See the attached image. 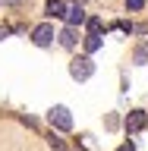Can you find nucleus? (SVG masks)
I'll return each instance as SVG.
<instances>
[{"label":"nucleus","mask_w":148,"mask_h":151,"mask_svg":"<svg viewBox=\"0 0 148 151\" xmlns=\"http://www.w3.org/2000/svg\"><path fill=\"white\" fill-rule=\"evenodd\" d=\"M54 25H47V22H44V25H38L35 28V32H32V41H35V44L38 47H51V44H54Z\"/></svg>","instance_id":"7ed1b4c3"},{"label":"nucleus","mask_w":148,"mask_h":151,"mask_svg":"<svg viewBox=\"0 0 148 151\" xmlns=\"http://www.w3.org/2000/svg\"><path fill=\"white\" fill-rule=\"evenodd\" d=\"M9 35V28H0V41H3V38H6Z\"/></svg>","instance_id":"4468645a"},{"label":"nucleus","mask_w":148,"mask_h":151,"mask_svg":"<svg viewBox=\"0 0 148 151\" xmlns=\"http://www.w3.org/2000/svg\"><path fill=\"white\" fill-rule=\"evenodd\" d=\"M51 148H54V151H66V145L57 139V135H51Z\"/></svg>","instance_id":"9d476101"},{"label":"nucleus","mask_w":148,"mask_h":151,"mask_svg":"<svg viewBox=\"0 0 148 151\" xmlns=\"http://www.w3.org/2000/svg\"><path fill=\"white\" fill-rule=\"evenodd\" d=\"M51 123H54L60 132H69V129H73V116H69V110H66L63 104L51 107Z\"/></svg>","instance_id":"f03ea898"},{"label":"nucleus","mask_w":148,"mask_h":151,"mask_svg":"<svg viewBox=\"0 0 148 151\" xmlns=\"http://www.w3.org/2000/svg\"><path fill=\"white\" fill-rule=\"evenodd\" d=\"M25 0H0V6H22Z\"/></svg>","instance_id":"f8f14e48"},{"label":"nucleus","mask_w":148,"mask_h":151,"mask_svg":"<svg viewBox=\"0 0 148 151\" xmlns=\"http://www.w3.org/2000/svg\"><path fill=\"white\" fill-rule=\"evenodd\" d=\"M47 16L51 19H63L66 16V3L63 0H51V3H47Z\"/></svg>","instance_id":"423d86ee"},{"label":"nucleus","mask_w":148,"mask_h":151,"mask_svg":"<svg viewBox=\"0 0 148 151\" xmlns=\"http://www.w3.org/2000/svg\"><path fill=\"white\" fill-rule=\"evenodd\" d=\"M69 76H73L76 82H85V79H92V76H95V63H92V57H76L73 63H69Z\"/></svg>","instance_id":"f257e3e1"},{"label":"nucleus","mask_w":148,"mask_h":151,"mask_svg":"<svg viewBox=\"0 0 148 151\" xmlns=\"http://www.w3.org/2000/svg\"><path fill=\"white\" fill-rule=\"evenodd\" d=\"M117 151H136V145H132V142H123V145H120Z\"/></svg>","instance_id":"ddd939ff"},{"label":"nucleus","mask_w":148,"mask_h":151,"mask_svg":"<svg viewBox=\"0 0 148 151\" xmlns=\"http://www.w3.org/2000/svg\"><path fill=\"white\" fill-rule=\"evenodd\" d=\"M63 19H66V25H82V22H85V9L82 6H69Z\"/></svg>","instance_id":"39448f33"},{"label":"nucleus","mask_w":148,"mask_h":151,"mask_svg":"<svg viewBox=\"0 0 148 151\" xmlns=\"http://www.w3.org/2000/svg\"><path fill=\"white\" fill-rule=\"evenodd\" d=\"M85 25H88V32H95V35H101V25H104V22H101L98 16H92L88 22H85Z\"/></svg>","instance_id":"1a4fd4ad"},{"label":"nucleus","mask_w":148,"mask_h":151,"mask_svg":"<svg viewBox=\"0 0 148 151\" xmlns=\"http://www.w3.org/2000/svg\"><path fill=\"white\" fill-rule=\"evenodd\" d=\"M85 50H88V54H95V50H101V35H95V32H88V38H85Z\"/></svg>","instance_id":"6e6552de"},{"label":"nucleus","mask_w":148,"mask_h":151,"mask_svg":"<svg viewBox=\"0 0 148 151\" xmlns=\"http://www.w3.org/2000/svg\"><path fill=\"white\" fill-rule=\"evenodd\" d=\"M57 38H60V44H63V47H76V25H66Z\"/></svg>","instance_id":"0eeeda50"},{"label":"nucleus","mask_w":148,"mask_h":151,"mask_svg":"<svg viewBox=\"0 0 148 151\" xmlns=\"http://www.w3.org/2000/svg\"><path fill=\"white\" fill-rule=\"evenodd\" d=\"M126 6H129V9H142V6H145V0H126Z\"/></svg>","instance_id":"9b49d317"},{"label":"nucleus","mask_w":148,"mask_h":151,"mask_svg":"<svg viewBox=\"0 0 148 151\" xmlns=\"http://www.w3.org/2000/svg\"><path fill=\"white\" fill-rule=\"evenodd\" d=\"M145 123H148L145 110H132L129 116H126V132H142V129H145Z\"/></svg>","instance_id":"20e7f679"}]
</instances>
